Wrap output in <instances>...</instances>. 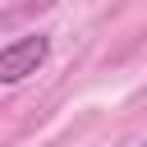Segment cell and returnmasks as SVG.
<instances>
[{
	"label": "cell",
	"instance_id": "obj_2",
	"mask_svg": "<svg viewBox=\"0 0 147 147\" xmlns=\"http://www.w3.org/2000/svg\"><path fill=\"white\" fill-rule=\"evenodd\" d=\"M51 5H60V0H28V9L37 14V9H51Z\"/></svg>",
	"mask_w": 147,
	"mask_h": 147
},
{
	"label": "cell",
	"instance_id": "obj_1",
	"mask_svg": "<svg viewBox=\"0 0 147 147\" xmlns=\"http://www.w3.org/2000/svg\"><path fill=\"white\" fill-rule=\"evenodd\" d=\"M46 60H51V37H46V32L14 37L9 46H0V87H14V83H23V78H32Z\"/></svg>",
	"mask_w": 147,
	"mask_h": 147
}]
</instances>
